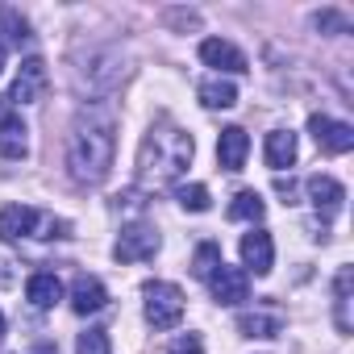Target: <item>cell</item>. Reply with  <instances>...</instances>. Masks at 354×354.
Returning a JSON list of instances; mask_svg holds the SVG:
<instances>
[{"label": "cell", "instance_id": "obj_25", "mask_svg": "<svg viewBox=\"0 0 354 354\" xmlns=\"http://www.w3.org/2000/svg\"><path fill=\"white\" fill-rule=\"evenodd\" d=\"M313 26H317V30H337V34H346V17H342V13H333V9L317 13V17H313Z\"/></svg>", "mask_w": 354, "mask_h": 354}, {"label": "cell", "instance_id": "obj_7", "mask_svg": "<svg viewBox=\"0 0 354 354\" xmlns=\"http://www.w3.org/2000/svg\"><path fill=\"white\" fill-rule=\"evenodd\" d=\"M308 201H313V209L321 213V221H333V217L342 213L346 188L333 180V175H308Z\"/></svg>", "mask_w": 354, "mask_h": 354}, {"label": "cell", "instance_id": "obj_27", "mask_svg": "<svg viewBox=\"0 0 354 354\" xmlns=\"http://www.w3.org/2000/svg\"><path fill=\"white\" fill-rule=\"evenodd\" d=\"M275 192L283 196V205H296V184L292 180H275Z\"/></svg>", "mask_w": 354, "mask_h": 354}, {"label": "cell", "instance_id": "obj_22", "mask_svg": "<svg viewBox=\"0 0 354 354\" xmlns=\"http://www.w3.org/2000/svg\"><path fill=\"white\" fill-rule=\"evenodd\" d=\"M225 259H221V246L217 242H201L196 246V259H192V275L196 279H213V271L221 267Z\"/></svg>", "mask_w": 354, "mask_h": 354}, {"label": "cell", "instance_id": "obj_13", "mask_svg": "<svg viewBox=\"0 0 354 354\" xmlns=\"http://www.w3.org/2000/svg\"><path fill=\"white\" fill-rule=\"evenodd\" d=\"M246 154H250V138H246V129H242V125L221 129V138H217V162H221L225 171H242Z\"/></svg>", "mask_w": 354, "mask_h": 354}, {"label": "cell", "instance_id": "obj_2", "mask_svg": "<svg viewBox=\"0 0 354 354\" xmlns=\"http://www.w3.org/2000/svg\"><path fill=\"white\" fill-rule=\"evenodd\" d=\"M192 138L175 125H154L138 150V184L142 188H158V184H171L188 162H192Z\"/></svg>", "mask_w": 354, "mask_h": 354}, {"label": "cell", "instance_id": "obj_19", "mask_svg": "<svg viewBox=\"0 0 354 354\" xmlns=\"http://www.w3.org/2000/svg\"><path fill=\"white\" fill-rule=\"evenodd\" d=\"M201 104L205 109H234L238 104V88L230 80H205L201 84Z\"/></svg>", "mask_w": 354, "mask_h": 354}, {"label": "cell", "instance_id": "obj_8", "mask_svg": "<svg viewBox=\"0 0 354 354\" xmlns=\"http://www.w3.org/2000/svg\"><path fill=\"white\" fill-rule=\"evenodd\" d=\"M209 288H213V300H217V304H242V300H250V279H246L242 267H225V263H221V267L213 271Z\"/></svg>", "mask_w": 354, "mask_h": 354}, {"label": "cell", "instance_id": "obj_23", "mask_svg": "<svg viewBox=\"0 0 354 354\" xmlns=\"http://www.w3.org/2000/svg\"><path fill=\"white\" fill-rule=\"evenodd\" d=\"M175 201H180V205H184L188 213H209V205H213V201H209V188H205V184H184L180 192H175Z\"/></svg>", "mask_w": 354, "mask_h": 354}, {"label": "cell", "instance_id": "obj_1", "mask_svg": "<svg viewBox=\"0 0 354 354\" xmlns=\"http://www.w3.org/2000/svg\"><path fill=\"white\" fill-rule=\"evenodd\" d=\"M113 150H117V133H113V117L104 113H88L67 142V171L75 184H100L109 167H113Z\"/></svg>", "mask_w": 354, "mask_h": 354}, {"label": "cell", "instance_id": "obj_29", "mask_svg": "<svg viewBox=\"0 0 354 354\" xmlns=\"http://www.w3.org/2000/svg\"><path fill=\"white\" fill-rule=\"evenodd\" d=\"M0 71H5V50H0Z\"/></svg>", "mask_w": 354, "mask_h": 354}, {"label": "cell", "instance_id": "obj_20", "mask_svg": "<svg viewBox=\"0 0 354 354\" xmlns=\"http://www.w3.org/2000/svg\"><path fill=\"white\" fill-rule=\"evenodd\" d=\"M350 283H354V275H350V267H342L333 279V304H337V329L342 333H350Z\"/></svg>", "mask_w": 354, "mask_h": 354}, {"label": "cell", "instance_id": "obj_16", "mask_svg": "<svg viewBox=\"0 0 354 354\" xmlns=\"http://www.w3.org/2000/svg\"><path fill=\"white\" fill-rule=\"evenodd\" d=\"M26 42H30V21L13 5H0V50H21Z\"/></svg>", "mask_w": 354, "mask_h": 354}, {"label": "cell", "instance_id": "obj_17", "mask_svg": "<svg viewBox=\"0 0 354 354\" xmlns=\"http://www.w3.org/2000/svg\"><path fill=\"white\" fill-rule=\"evenodd\" d=\"M26 296H30V304H34V308H55V304L63 300V283H59V275L38 271V275H30Z\"/></svg>", "mask_w": 354, "mask_h": 354}, {"label": "cell", "instance_id": "obj_24", "mask_svg": "<svg viewBox=\"0 0 354 354\" xmlns=\"http://www.w3.org/2000/svg\"><path fill=\"white\" fill-rule=\"evenodd\" d=\"M75 354H113V346H109V333H104V329H88V333H80V342H75Z\"/></svg>", "mask_w": 354, "mask_h": 354}, {"label": "cell", "instance_id": "obj_5", "mask_svg": "<svg viewBox=\"0 0 354 354\" xmlns=\"http://www.w3.org/2000/svg\"><path fill=\"white\" fill-rule=\"evenodd\" d=\"M154 250H158V234L150 225H142V221L125 225L121 238H117V246H113L117 263H142V259H154Z\"/></svg>", "mask_w": 354, "mask_h": 354}, {"label": "cell", "instance_id": "obj_21", "mask_svg": "<svg viewBox=\"0 0 354 354\" xmlns=\"http://www.w3.org/2000/svg\"><path fill=\"white\" fill-rule=\"evenodd\" d=\"M263 213H267V205L259 192H238L230 205V221H263Z\"/></svg>", "mask_w": 354, "mask_h": 354}, {"label": "cell", "instance_id": "obj_15", "mask_svg": "<svg viewBox=\"0 0 354 354\" xmlns=\"http://www.w3.org/2000/svg\"><path fill=\"white\" fill-rule=\"evenodd\" d=\"M238 329L246 337H279L283 333V313L279 308H254L238 317Z\"/></svg>", "mask_w": 354, "mask_h": 354}, {"label": "cell", "instance_id": "obj_28", "mask_svg": "<svg viewBox=\"0 0 354 354\" xmlns=\"http://www.w3.org/2000/svg\"><path fill=\"white\" fill-rule=\"evenodd\" d=\"M0 337H5V317H0Z\"/></svg>", "mask_w": 354, "mask_h": 354}, {"label": "cell", "instance_id": "obj_18", "mask_svg": "<svg viewBox=\"0 0 354 354\" xmlns=\"http://www.w3.org/2000/svg\"><path fill=\"white\" fill-rule=\"evenodd\" d=\"M292 162H296V133L292 129H271L267 133V167L283 171Z\"/></svg>", "mask_w": 354, "mask_h": 354}, {"label": "cell", "instance_id": "obj_11", "mask_svg": "<svg viewBox=\"0 0 354 354\" xmlns=\"http://www.w3.org/2000/svg\"><path fill=\"white\" fill-rule=\"evenodd\" d=\"M38 213H42V209H30V205H5V209H0V242L34 238V230H38Z\"/></svg>", "mask_w": 354, "mask_h": 354}, {"label": "cell", "instance_id": "obj_14", "mask_svg": "<svg viewBox=\"0 0 354 354\" xmlns=\"http://www.w3.org/2000/svg\"><path fill=\"white\" fill-rule=\"evenodd\" d=\"M104 304H109V292H104V283H100L96 275H80V279L71 283V308H75L80 317L100 313Z\"/></svg>", "mask_w": 354, "mask_h": 354}, {"label": "cell", "instance_id": "obj_6", "mask_svg": "<svg viewBox=\"0 0 354 354\" xmlns=\"http://www.w3.org/2000/svg\"><path fill=\"white\" fill-rule=\"evenodd\" d=\"M308 133L317 138V146H321L325 154H346V150L354 146V129H350L346 121L325 117V113H313V117H308Z\"/></svg>", "mask_w": 354, "mask_h": 354}, {"label": "cell", "instance_id": "obj_4", "mask_svg": "<svg viewBox=\"0 0 354 354\" xmlns=\"http://www.w3.org/2000/svg\"><path fill=\"white\" fill-rule=\"evenodd\" d=\"M13 100L0 96V158H26L30 154V138H26V121L9 109Z\"/></svg>", "mask_w": 354, "mask_h": 354}, {"label": "cell", "instance_id": "obj_10", "mask_svg": "<svg viewBox=\"0 0 354 354\" xmlns=\"http://www.w3.org/2000/svg\"><path fill=\"white\" fill-rule=\"evenodd\" d=\"M242 263H246V271H254V275H271V267H275V242H271L267 230L242 234Z\"/></svg>", "mask_w": 354, "mask_h": 354}, {"label": "cell", "instance_id": "obj_26", "mask_svg": "<svg viewBox=\"0 0 354 354\" xmlns=\"http://www.w3.org/2000/svg\"><path fill=\"white\" fill-rule=\"evenodd\" d=\"M171 354H201V342L196 337H180V342L171 346Z\"/></svg>", "mask_w": 354, "mask_h": 354}, {"label": "cell", "instance_id": "obj_9", "mask_svg": "<svg viewBox=\"0 0 354 354\" xmlns=\"http://www.w3.org/2000/svg\"><path fill=\"white\" fill-rule=\"evenodd\" d=\"M46 84H50V80H46V63H42V59H26L21 71H17V80H13L9 100H17V104H34V100H42Z\"/></svg>", "mask_w": 354, "mask_h": 354}, {"label": "cell", "instance_id": "obj_3", "mask_svg": "<svg viewBox=\"0 0 354 354\" xmlns=\"http://www.w3.org/2000/svg\"><path fill=\"white\" fill-rule=\"evenodd\" d=\"M180 317H184V292H180V288H175V283H162V279L146 283V321H150L154 329L180 325Z\"/></svg>", "mask_w": 354, "mask_h": 354}, {"label": "cell", "instance_id": "obj_12", "mask_svg": "<svg viewBox=\"0 0 354 354\" xmlns=\"http://www.w3.org/2000/svg\"><path fill=\"white\" fill-rule=\"evenodd\" d=\"M201 59L217 71H230V75H242L246 71V55L234 46V42H221V38H209L201 42Z\"/></svg>", "mask_w": 354, "mask_h": 354}]
</instances>
